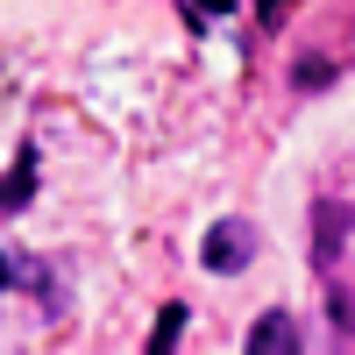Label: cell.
<instances>
[{"label": "cell", "mask_w": 355, "mask_h": 355, "mask_svg": "<svg viewBox=\"0 0 355 355\" xmlns=\"http://www.w3.org/2000/svg\"><path fill=\"white\" fill-rule=\"evenodd\" d=\"M28 185H36V157H15V185H8V206H28Z\"/></svg>", "instance_id": "cell-4"}, {"label": "cell", "mask_w": 355, "mask_h": 355, "mask_svg": "<svg viewBox=\"0 0 355 355\" xmlns=\"http://www.w3.org/2000/svg\"><path fill=\"white\" fill-rule=\"evenodd\" d=\"M8 291H21V299H36V306H43V320H64V306H71L64 277H57L50 263H36L28 249H8Z\"/></svg>", "instance_id": "cell-1"}, {"label": "cell", "mask_w": 355, "mask_h": 355, "mask_svg": "<svg viewBox=\"0 0 355 355\" xmlns=\"http://www.w3.org/2000/svg\"><path fill=\"white\" fill-rule=\"evenodd\" d=\"M249 355H299V327H291L284 313H263L249 327Z\"/></svg>", "instance_id": "cell-3"}, {"label": "cell", "mask_w": 355, "mask_h": 355, "mask_svg": "<svg viewBox=\"0 0 355 355\" xmlns=\"http://www.w3.org/2000/svg\"><path fill=\"white\" fill-rule=\"evenodd\" d=\"M249 256H256V227L249 220H220L206 234V270H242Z\"/></svg>", "instance_id": "cell-2"}, {"label": "cell", "mask_w": 355, "mask_h": 355, "mask_svg": "<svg viewBox=\"0 0 355 355\" xmlns=\"http://www.w3.org/2000/svg\"><path fill=\"white\" fill-rule=\"evenodd\" d=\"M178 327H185V306H171V313H164V327L150 334V355H157V348H171V341H178Z\"/></svg>", "instance_id": "cell-5"}, {"label": "cell", "mask_w": 355, "mask_h": 355, "mask_svg": "<svg viewBox=\"0 0 355 355\" xmlns=\"http://www.w3.org/2000/svg\"><path fill=\"white\" fill-rule=\"evenodd\" d=\"M263 8H277V0H263Z\"/></svg>", "instance_id": "cell-6"}]
</instances>
